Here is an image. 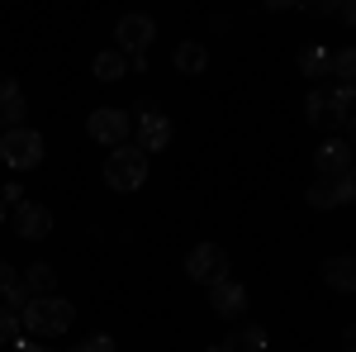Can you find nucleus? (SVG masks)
I'll use <instances>...</instances> for the list:
<instances>
[{
  "label": "nucleus",
  "instance_id": "28",
  "mask_svg": "<svg viewBox=\"0 0 356 352\" xmlns=\"http://www.w3.org/2000/svg\"><path fill=\"white\" fill-rule=\"evenodd\" d=\"M0 86H5V77H0Z\"/></svg>",
  "mask_w": 356,
  "mask_h": 352
},
{
  "label": "nucleus",
  "instance_id": "1",
  "mask_svg": "<svg viewBox=\"0 0 356 352\" xmlns=\"http://www.w3.org/2000/svg\"><path fill=\"white\" fill-rule=\"evenodd\" d=\"M72 319H76V309H72V300H62V296H33L24 309H19V328L38 333V338H57V333H67Z\"/></svg>",
  "mask_w": 356,
  "mask_h": 352
},
{
  "label": "nucleus",
  "instance_id": "3",
  "mask_svg": "<svg viewBox=\"0 0 356 352\" xmlns=\"http://www.w3.org/2000/svg\"><path fill=\"white\" fill-rule=\"evenodd\" d=\"M0 158L15 167V171H33V167L43 162V134H33V129H5Z\"/></svg>",
  "mask_w": 356,
  "mask_h": 352
},
{
  "label": "nucleus",
  "instance_id": "27",
  "mask_svg": "<svg viewBox=\"0 0 356 352\" xmlns=\"http://www.w3.org/2000/svg\"><path fill=\"white\" fill-rule=\"evenodd\" d=\"M204 352H233V348H228V343H214V348H204Z\"/></svg>",
  "mask_w": 356,
  "mask_h": 352
},
{
  "label": "nucleus",
  "instance_id": "21",
  "mask_svg": "<svg viewBox=\"0 0 356 352\" xmlns=\"http://www.w3.org/2000/svg\"><path fill=\"white\" fill-rule=\"evenodd\" d=\"M76 352H114V338L110 333H90L86 343H76Z\"/></svg>",
  "mask_w": 356,
  "mask_h": 352
},
{
  "label": "nucleus",
  "instance_id": "12",
  "mask_svg": "<svg viewBox=\"0 0 356 352\" xmlns=\"http://www.w3.org/2000/svg\"><path fill=\"white\" fill-rule=\"evenodd\" d=\"M0 119L10 124V129H24V91L5 77V86H0Z\"/></svg>",
  "mask_w": 356,
  "mask_h": 352
},
{
  "label": "nucleus",
  "instance_id": "16",
  "mask_svg": "<svg viewBox=\"0 0 356 352\" xmlns=\"http://www.w3.org/2000/svg\"><path fill=\"white\" fill-rule=\"evenodd\" d=\"M300 72L309 77V82H323V77L332 72V53L323 48V43H314V48H304V53H300Z\"/></svg>",
  "mask_w": 356,
  "mask_h": 352
},
{
  "label": "nucleus",
  "instance_id": "8",
  "mask_svg": "<svg viewBox=\"0 0 356 352\" xmlns=\"http://www.w3.org/2000/svg\"><path fill=\"white\" fill-rule=\"evenodd\" d=\"M314 162H318V171H323V181L352 176V143H347V138H328V143L314 153Z\"/></svg>",
  "mask_w": 356,
  "mask_h": 352
},
{
  "label": "nucleus",
  "instance_id": "7",
  "mask_svg": "<svg viewBox=\"0 0 356 352\" xmlns=\"http://www.w3.org/2000/svg\"><path fill=\"white\" fill-rule=\"evenodd\" d=\"M114 38H119L124 57H147L152 38H157V24H152L147 15H124V20H119V29H114Z\"/></svg>",
  "mask_w": 356,
  "mask_h": 352
},
{
  "label": "nucleus",
  "instance_id": "15",
  "mask_svg": "<svg viewBox=\"0 0 356 352\" xmlns=\"http://www.w3.org/2000/svg\"><path fill=\"white\" fill-rule=\"evenodd\" d=\"M171 67H176V72H186V77H200V72L209 67V53H204V43H181V48L171 53Z\"/></svg>",
  "mask_w": 356,
  "mask_h": 352
},
{
  "label": "nucleus",
  "instance_id": "14",
  "mask_svg": "<svg viewBox=\"0 0 356 352\" xmlns=\"http://www.w3.org/2000/svg\"><path fill=\"white\" fill-rule=\"evenodd\" d=\"M90 72H95L100 82H124V77H129V57L119 53V48H105V53H95Z\"/></svg>",
  "mask_w": 356,
  "mask_h": 352
},
{
  "label": "nucleus",
  "instance_id": "10",
  "mask_svg": "<svg viewBox=\"0 0 356 352\" xmlns=\"http://www.w3.org/2000/svg\"><path fill=\"white\" fill-rule=\"evenodd\" d=\"M352 195H356V181L352 176H337V181H314L309 186V205L314 210H332V205H352Z\"/></svg>",
  "mask_w": 356,
  "mask_h": 352
},
{
  "label": "nucleus",
  "instance_id": "4",
  "mask_svg": "<svg viewBox=\"0 0 356 352\" xmlns=\"http://www.w3.org/2000/svg\"><path fill=\"white\" fill-rule=\"evenodd\" d=\"M186 271H191V281H200V286H219V281H228V252L219 243H200V247H191Z\"/></svg>",
  "mask_w": 356,
  "mask_h": 352
},
{
  "label": "nucleus",
  "instance_id": "17",
  "mask_svg": "<svg viewBox=\"0 0 356 352\" xmlns=\"http://www.w3.org/2000/svg\"><path fill=\"white\" fill-rule=\"evenodd\" d=\"M223 343H228L233 352H266V328L261 324H243V328H233Z\"/></svg>",
  "mask_w": 356,
  "mask_h": 352
},
{
  "label": "nucleus",
  "instance_id": "18",
  "mask_svg": "<svg viewBox=\"0 0 356 352\" xmlns=\"http://www.w3.org/2000/svg\"><path fill=\"white\" fill-rule=\"evenodd\" d=\"M19 286L29 291V300H33V296H53V286H57V271L48 267V262H33V267L24 271V281H19Z\"/></svg>",
  "mask_w": 356,
  "mask_h": 352
},
{
  "label": "nucleus",
  "instance_id": "20",
  "mask_svg": "<svg viewBox=\"0 0 356 352\" xmlns=\"http://www.w3.org/2000/svg\"><path fill=\"white\" fill-rule=\"evenodd\" d=\"M19 338H24V328H19V314H15V309H0V343H10V348H15Z\"/></svg>",
  "mask_w": 356,
  "mask_h": 352
},
{
  "label": "nucleus",
  "instance_id": "26",
  "mask_svg": "<svg viewBox=\"0 0 356 352\" xmlns=\"http://www.w3.org/2000/svg\"><path fill=\"white\" fill-rule=\"evenodd\" d=\"M15 348H19V352H53V348H38V343H24V338H19Z\"/></svg>",
  "mask_w": 356,
  "mask_h": 352
},
{
  "label": "nucleus",
  "instance_id": "6",
  "mask_svg": "<svg viewBox=\"0 0 356 352\" xmlns=\"http://www.w3.org/2000/svg\"><path fill=\"white\" fill-rule=\"evenodd\" d=\"M138 153H162L166 143H171V124H166V114L157 105H138Z\"/></svg>",
  "mask_w": 356,
  "mask_h": 352
},
{
  "label": "nucleus",
  "instance_id": "13",
  "mask_svg": "<svg viewBox=\"0 0 356 352\" xmlns=\"http://www.w3.org/2000/svg\"><path fill=\"white\" fill-rule=\"evenodd\" d=\"M323 281H328L337 296H352V286H356L352 257H347V252H342V257H328V262H323Z\"/></svg>",
  "mask_w": 356,
  "mask_h": 352
},
{
  "label": "nucleus",
  "instance_id": "19",
  "mask_svg": "<svg viewBox=\"0 0 356 352\" xmlns=\"http://www.w3.org/2000/svg\"><path fill=\"white\" fill-rule=\"evenodd\" d=\"M332 77H337L342 86H352V77H356V53H352V48L332 53Z\"/></svg>",
  "mask_w": 356,
  "mask_h": 352
},
{
  "label": "nucleus",
  "instance_id": "5",
  "mask_svg": "<svg viewBox=\"0 0 356 352\" xmlns=\"http://www.w3.org/2000/svg\"><path fill=\"white\" fill-rule=\"evenodd\" d=\"M129 129H134V114H124V109H95V114H86V134L95 138V143H110V148H119V143H129Z\"/></svg>",
  "mask_w": 356,
  "mask_h": 352
},
{
  "label": "nucleus",
  "instance_id": "25",
  "mask_svg": "<svg viewBox=\"0 0 356 352\" xmlns=\"http://www.w3.org/2000/svg\"><path fill=\"white\" fill-rule=\"evenodd\" d=\"M15 281H19V276H15V267H10V262H0V296H5Z\"/></svg>",
  "mask_w": 356,
  "mask_h": 352
},
{
  "label": "nucleus",
  "instance_id": "9",
  "mask_svg": "<svg viewBox=\"0 0 356 352\" xmlns=\"http://www.w3.org/2000/svg\"><path fill=\"white\" fill-rule=\"evenodd\" d=\"M48 229H53V210L48 205H15V234L29 238V243H38V238H48Z\"/></svg>",
  "mask_w": 356,
  "mask_h": 352
},
{
  "label": "nucleus",
  "instance_id": "23",
  "mask_svg": "<svg viewBox=\"0 0 356 352\" xmlns=\"http://www.w3.org/2000/svg\"><path fill=\"white\" fill-rule=\"evenodd\" d=\"M328 109V91H309V119H323Z\"/></svg>",
  "mask_w": 356,
  "mask_h": 352
},
{
  "label": "nucleus",
  "instance_id": "22",
  "mask_svg": "<svg viewBox=\"0 0 356 352\" xmlns=\"http://www.w3.org/2000/svg\"><path fill=\"white\" fill-rule=\"evenodd\" d=\"M5 300H10L5 309H15V314H19V309H24V305H29V291H24V286H19V281H15V286L5 291Z\"/></svg>",
  "mask_w": 356,
  "mask_h": 352
},
{
  "label": "nucleus",
  "instance_id": "24",
  "mask_svg": "<svg viewBox=\"0 0 356 352\" xmlns=\"http://www.w3.org/2000/svg\"><path fill=\"white\" fill-rule=\"evenodd\" d=\"M0 205H24V186H0Z\"/></svg>",
  "mask_w": 356,
  "mask_h": 352
},
{
  "label": "nucleus",
  "instance_id": "11",
  "mask_svg": "<svg viewBox=\"0 0 356 352\" xmlns=\"http://www.w3.org/2000/svg\"><path fill=\"white\" fill-rule=\"evenodd\" d=\"M209 305H214V314H223V319H238L247 309V286L243 281H219V286H209Z\"/></svg>",
  "mask_w": 356,
  "mask_h": 352
},
{
  "label": "nucleus",
  "instance_id": "2",
  "mask_svg": "<svg viewBox=\"0 0 356 352\" xmlns=\"http://www.w3.org/2000/svg\"><path fill=\"white\" fill-rule=\"evenodd\" d=\"M105 181H110V190H138L147 181V153H138L134 143H119L105 162Z\"/></svg>",
  "mask_w": 356,
  "mask_h": 352
}]
</instances>
